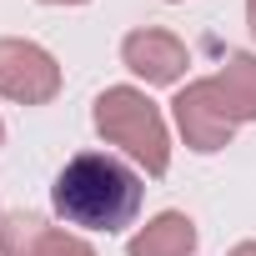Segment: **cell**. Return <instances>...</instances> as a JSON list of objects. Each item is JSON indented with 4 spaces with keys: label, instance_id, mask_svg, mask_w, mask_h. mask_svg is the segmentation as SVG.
Segmentation results:
<instances>
[{
    "label": "cell",
    "instance_id": "obj_1",
    "mask_svg": "<svg viewBox=\"0 0 256 256\" xmlns=\"http://www.w3.org/2000/svg\"><path fill=\"white\" fill-rule=\"evenodd\" d=\"M146 201V176L120 161L110 151H80L60 166L50 186V206L66 226L96 231V236H120L126 226H136Z\"/></svg>",
    "mask_w": 256,
    "mask_h": 256
},
{
    "label": "cell",
    "instance_id": "obj_2",
    "mask_svg": "<svg viewBox=\"0 0 256 256\" xmlns=\"http://www.w3.org/2000/svg\"><path fill=\"white\" fill-rule=\"evenodd\" d=\"M90 120H96V136L116 146L141 176L161 181L171 171V126L141 86H106L90 106Z\"/></svg>",
    "mask_w": 256,
    "mask_h": 256
},
{
    "label": "cell",
    "instance_id": "obj_3",
    "mask_svg": "<svg viewBox=\"0 0 256 256\" xmlns=\"http://www.w3.org/2000/svg\"><path fill=\"white\" fill-rule=\"evenodd\" d=\"M171 120H176L186 151H196V156H216V151H226L231 136H236V120H231V110H226V100H221V90H216V76H196V80L176 86V96H171Z\"/></svg>",
    "mask_w": 256,
    "mask_h": 256
},
{
    "label": "cell",
    "instance_id": "obj_4",
    "mask_svg": "<svg viewBox=\"0 0 256 256\" xmlns=\"http://www.w3.org/2000/svg\"><path fill=\"white\" fill-rule=\"evenodd\" d=\"M66 86L60 60L26 36H0V96L10 106H50Z\"/></svg>",
    "mask_w": 256,
    "mask_h": 256
},
{
    "label": "cell",
    "instance_id": "obj_5",
    "mask_svg": "<svg viewBox=\"0 0 256 256\" xmlns=\"http://www.w3.org/2000/svg\"><path fill=\"white\" fill-rule=\"evenodd\" d=\"M120 66L146 86H181L186 66H191V50H186L181 36H171L161 26H136L120 40Z\"/></svg>",
    "mask_w": 256,
    "mask_h": 256
},
{
    "label": "cell",
    "instance_id": "obj_6",
    "mask_svg": "<svg viewBox=\"0 0 256 256\" xmlns=\"http://www.w3.org/2000/svg\"><path fill=\"white\" fill-rule=\"evenodd\" d=\"M0 256H96V246L40 211H10L0 221Z\"/></svg>",
    "mask_w": 256,
    "mask_h": 256
},
{
    "label": "cell",
    "instance_id": "obj_7",
    "mask_svg": "<svg viewBox=\"0 0 256 256\" xmlns=\"http://www.w3.org/2000/svg\"><path fill=\"white\" fill-rule=\"evenodd\" d=\"M201 231L186 211H156L146 226L126 236V256H196Z\"/></svg>",
    "mask_w": 256,
    "mask_h": 256
},
{
    "label": "cell",
    "instance_id": "obj_8",
    "mask_svg": "<svg viewBox=\"0 0 256 256\" xmlns=\"http://www.w3.org/2000/svg\"><path fill=\"white\" fill-rule=\"evenodd\" d=\"M216 90L231 110L236 126H251L256 120V56L251 50H231L216 70Z\"/></svg>",
    "mask_w": 256,
    "mask_h": 256
},
{
    "label": "cell",
    "instance_id": "obj_9",
    "mask_svg": "<svg viewBox=\"0 0 256 256\" xmlns=\"http://www.w3.org/2000/svg\"><path fill=\"white\" fill-rule=\"evenodd\" d=\"M226 256H256V241H236V246H231Z\"/></svg>",
    "mask_w": 256,
    "mask_h": 256
},
{
    "label": "cell",
    "instance_id": "obj_10",
    "mask_svg": "<svg viewBox=\"0 0 256 256\" xmlns=\"http://www.w3.org/2000/svg\"><path fill=\"white\" fill-rule=\"evenodd\" d=\"M246 30H251V40H256V0H246Z\"/></svg>",
    "mask_w": 256,
    "mask_h": 256
},
{
    "label": "cell",
    "instance_id": "obj_11",
    "mask_svg": "<svg viewBox=\"0 0 256 256\" xmlns=\"http://www.w3.org/2000/svg\"><path fill=\"white\" fill-rule=\"evenodd\" d=\"M40 6H86V0H40Z\"/></svg>",
    "mask_w": 256,
    "mask_h": 256
},
{
    "label": "cell",
    "instance_id": "obj_12",
    "mask_svg": "<svg viewBox=\"0 0 256 256\" xmlns=\"http://www.w3.org/2000/svg\"><path fill=\"white\" fill-rule=\"evenodd\" d=\"M0 146H6V120H0Z\"/></svg>",
    "mask_w": 256,
    "mask_h": 256
},
{
    "label": "cell",
    "instance_id": "obj_13",
    "mask_svg": "<svg viewBox=\"0 0 256 256\" xmlns=\"http://www.w3.org/2000/svg\"><path fill=\"white\" fill-rule=\"evenodd\" d=\"M166 6H181V0H166Z\"/></svg>",
    "mask_w": 256,
    "mask_h": 256
},
{
    "label": "cell",
    "instance_id": "obj_14",
    "mask_svg": "<svg viewBox=\"0 0 256 256\" xmlns=\"http://www.w3.org/2000/svg\"><path fill=\"white\" fill-rule=\"evenodd\" d=\"M0 221H6V216H0Z\"/></svg>",
    "mask_w": 256,
    "mask_h": 256
}]
</instances>
